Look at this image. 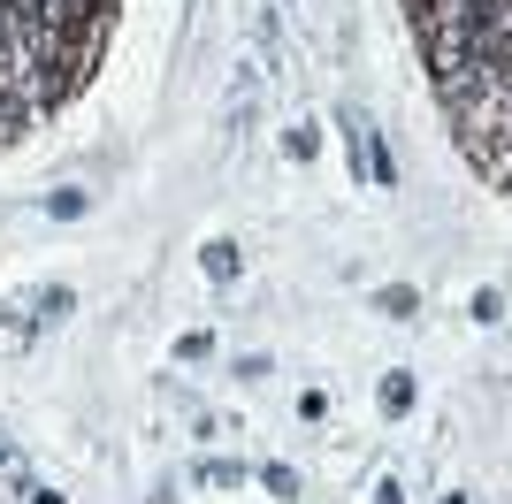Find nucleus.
I'll return each instance as SVG.
<instances>
[{
  "label": "nucleus",
  "instance_id": "10",
  "mask_svg": "<svg viewBox=\"0 0 512 504\" xmlns=\"http://www.w3.org/2000/svg\"><path fill=\"white\" fill-rule=\"evenodd\" d=\"M0 466H16V443H8V436H0Z\"/></svg>",
  "mask_w": 512,
  "mask_h": 504
},
{
  "label": "nucleus",
  "instance_id": "7",
  "mask_svg": "<svg viewBox=\"0 0 512 504\" xmlns=\"http://www.w3.org/2000/svg\"><path fill=\"white\" fill-rule=\"evenodd\" d=\"M199 482H214V489H230V482H245V466H230V459H214V466H199Z\"/></svg>",
  "mask_w": 512,
  "mask_h": 504
},
{
  "label": "nucleus",
  "instance_id": "6",
  "mask_svg": "<svg viewBox=\"0 0 512 504\" xmlns=\"http://www.w3.org/2000/svg\"><path fill=\"white\" fill-rule=\"evenodd\" d=\"M260 482L276 489V497H299V474H291V466H260Z\"/></svg>",
  "mask_w": 512,
  "mask_h": 504
},
{
  "label": "nucleus",
  "instance_id": "9",
  "mask_svg": "<svg viewBox=\"0 0 512 504\" xmlns=\"http://www.w3.org/2000/svg\"><path fill=\"white\" fill-rule=\"evenodd\" d=\"M31 504H69V497H62V489H31Z\"/></svg>",
  "mask_w": 512,
  "mask_h": 504
},
{
  "label": "nucleus",
  "instance_id": "2",
  "mask_svg": "<svg viewBox=\"0 0 512 504\" xmlns=\"http://www.w3.org/2000/svg\"><path fill=\"white\" fill-rule=\"evenodd\" d=\"M314 146H321L314 123H291V130H283V153H291V161H314Z\"/></svg>",
  "mask_w": 512,
  "mask_h": 504
},
{
  "label": "nucleus",
  "instance_id": "3",
  "mask_svg": "<svg viewBox=\"0 0 512 504\" xmlns=\"http://www.w3.org/2000/svg\"><path fill=\"white\" fill-rule=\"evenodd\" d=\"M375 306H383V314H398V321H413V314H421V298H413L406 283H390V291L375 298Z\"/></svg>",
  "mask_w": 512,
  "mask_h": 504
},
{
  "label": "nucleus",
  "instance_id": "4",
  "mask_svg": "<svg viewBox=\"0 0 512 504\" xmlns=\"http://www.w3.org/2000/svg\"><path fill=\"white\" fill-rule=\"evenodd\" d=\"M383 413H413V375H390L383 382Z\"/></svg>",
  "mask_w": 512,
  "mask_h": 504
},
{
  "label": "nucleus",
  "instance_id": "8",
  "mask_svg": "<svg viewBox=\"0 0 512 504\" xmlns=\"http://www.w3.org/2000/svg\"><path fill=\"white\" fill-rule=\"evenodd\" d=\"M46 214H54V222H69V214H85V191H54V199H46Z\"/></svg>",
  "mask_w": 512,
  "mask_h": 504
},
{
  "label": "nucleus",
  "instance_id": "5",
  "mask_svg": "<svg viewBox=\"0 0 512 504\" xmlns=\"http://www.w3.org/2000/svg\"><path fill=\"white\" fill-rule=\"evenodd\" d=\"M69 306H77L69 291H39V321H69Z\"/></svg>",
  "mask_w": 512,
  "mask_h": 504
},
{
  "label": "nucleus",
  "instance_id": "1",
  "mask_svg": "<svg viewBox=\"0 0 512 504\" xmlns=\"http://www.w3.org/2000/svg\"><path fill=\"white\" fill-rule=\"evenodd\" d=\"M199 268H207V283H237V268H245V252H237L230 237H214V245L199 252Z\"/></svg>",
  "mask_w": 512,
  "mask_h": 504
}]
</instances>
